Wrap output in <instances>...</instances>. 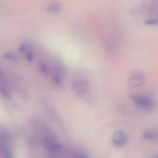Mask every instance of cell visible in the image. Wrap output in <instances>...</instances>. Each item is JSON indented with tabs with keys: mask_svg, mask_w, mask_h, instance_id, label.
Masks as SVG:
<instances>
[{
	"mask_svg": "<svg viewBox=\"0 0 158 158\" xmlns=\"http://www.w3.org/2000/svg\"><path fill=\"white\" fill-rule=\"evenodd\" d=\"M130 98L135 105L144 111H150L154 107V100L149 95L136 93L131 95Z\"/></svg>",
	"mask_w": 158,
	"mask_h": 158,
	"instance_id": "1",
	"label": "cell"
},
{
	"mask_svg": "<svg viewBox=\"0 0 158 158\" xmlns=\"http://www.w3.org/2000/svg\"><path fill=\"white\" fill-rule=\"evenodd\" d=\"M0 93L1 96L4 98H9L10 97V92L9 88L6 85L3 84L2 81L1 82L0 85Z\"/></svg>",
	"mask_w": 158,
	"mask_h": 158,
	"instance_id": "9",
	"label": "cell"
},
{
	"mask_svg": "<svg viewBox=\"0 0 158 158\" xmlns=\"http://www.w3.org/2000/svg\"><path fill=\"white\" fill-rule=\"evenodd\" d=\"M142 138L146 141H157L158 140V124L154 125L144 131L142 135Z\"/></svg>",
	"mask_w": 158,
	"mask_h": 158,
	"instance_id": "6",
	"label": "cell"
},
{
	"mask_svg": "<svg viewBox=\"0 0 158 158\" xmlns=\"http://www.w3.org/2000/svg\"><path fill=\"white\" fill-rule=\"evenodd\" d=\"M152 158H158V155H156V156H154Z\"/></svg>",
	"mask_w": 158,
	"mask_h": 158,
	"instance_id": "12",
	"label": "cell"
},
{
	"mask_svg": "<svg viewBox=\"0 0 158 158\" xmlns=\"http://www.w3.org/2000/svg\"><path fill=\"white\" fill-rule=\"evenodd\" d=\"M111 140L114 146L122 148L127 144L128 138L124 131L122 130H116L113 133Z\"/></svg>",
	"mask_w": 158,
	"mask_h": 158,
	"instance_id": "5",
	"label": "cell"
},
{
	"mask_svg": "<svg viewBox=\"0 0 158 158\" xmlns=\"http://www.w3.org/2000/svg\"><path fill=\"white\" fill-rule=\"evenodd\" d=\"M145 23L148 25H158V17H153L149 19H148L145 21Z\"/></svg>",
	"mask_w": 158,
	"mask_h": 158,
	"instance_id": "11",
	"label": "cell"
},
{
	"mask_svg": "<svg viewBox=\"0 0 158 158\" xmlns=\"http://www.w3.org/2000/svg\"><path fill=\"white\" fill-rule=\"evenodd\" d=\"M74 158H89L88 152L82 148H77L74 151Z\"/></svg>",
	"mask_w": 158,
	"mask_h": 158,
	"instance_id": "8",
	"label": "cell"
},
{
	"mask_svg": "<svg viewBox=\"0 0 158 158\" xmlns=\"http://www.w3.org/2000/svg\"><path fill=\"white\" fill-rule=\"evenodd\" d=\"M43 146L52 154L59 153L62 149V145L51 135L45 136L42 141Z\"/></svg>",
	"mask_w": 158,
	"mask_h": 158,
	"instance_id": "3",
	"label": "cell"
},
{
	"mask_svg": "<svg viewBox=\"0 0 158 158\" xmlns=\"http://www.w3.org/2000/svg\"><path fill=\"white\" fill-rule=\"evenodd\" d=\"M145 81V75L141 71L132 73L127 80V85L130 88H135L142 85Z\"/></svg>",
	"mask_w": 158,
	"mask_h": 158,
	"instance_id": "4",
	"label": "cell"
},
{
	"mask_svg": "<svg viewBox=\"0 0 158 158\" xmlns=\"http://www.w3.org/2000/svg\"><path fill=\"white\" fill-rule=\"evenodd\" d=\"M72 91L78 96H85L89 91V83L83 78H75L72 83Z\"/></svg>",
	"mask_w": 158,
	"mask_h": 158,
	"instance_id": "2",
	"label": "cell"
},
{
	"mask_svg": "<svg viewBox=\"0 0 158 158\" xmlns=\"http://www.w3.org/2000/svg\"><path fill=\"white\" fill-rule=\"evenodd\" d=\"M5 58L7 60H9L10 61H12V62H19L18 57L15 55H14V54H11V53L6 54L5 55Z\"/></svg>",
	"mask_w": 158,
	"mask_h": 158,
	"instance_id": "10",
	"label": "cell"
},
{
	"mask_svg": "<svg viewBox=\"0 0 158 158\" xmlns=\"http://www.w3.org/2000/svg\"><path fill=\"white\" fill-rule=\"evenodd\" d=\"M1 158H14V155L8 146H0Z\"/></svg>",
	"mask_w": 158,
	"mask_h": 158,
	"instance_id": "7",
	"label": "cell"
}]
</instances>
